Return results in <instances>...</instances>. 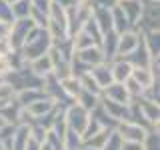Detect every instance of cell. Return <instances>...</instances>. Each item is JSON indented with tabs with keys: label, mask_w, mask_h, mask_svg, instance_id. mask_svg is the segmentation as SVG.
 <instances>
[{
	"label": "cell",
	"mask_w": 160,
	"mask_h": 150,
	"mask_svg": "<svg viewBox=\"0 0 160 150\" xmlns=\"http://www.w3.org/2000/svg\"><path fill=\"white\" fill-rule=\"evenodd\" d=\"M60 86H62V90L66 92V96H70L76 102V98H78V94L82 92V86H80V82H78V78L76 76H68V78H64V80H60Z\"/></svg>",
	"instance_id": "obj_18"
},
{
	"label": "cell",
	"mask_w": 160,
	"mask_h": 150,
	"mask_svg": "<svg viewBox=\"0 0 160 150\" xmlns=\"http://www.w3.org/2000/svg\"><path fill=\"white\" fill-rule=\"evenodd\" d=\"M52 2H54V4H58V6H60V8H64V10H68L70 6H74V4H76L74 0H52Z\"/></svg>",
	"instance_id": "obj_30"
},
{
	"label": "cell",
	"mask_w": 160,
	"mask_h": 150,
	"mask_svg": "<svg viewBox=\"0 0 160 150\" xmlns=\"http://www.w3.org/2000/svg\"><path fill=\"white\" fill-rule=\"evenodd\" d=\"M44 96H46V92H44L42 88H26V90H18V92H14V100H16L22 108H26V106H30V104L42 100Z\"/></svg>",
	"instance_id": "obj_11"
},
{
	"label": "cell",
	"mask_w": 160,
	"mask_h": 150,
	"mask_svg": "<svg viewBox=\"0 0 160 150\" xmlns=\"http://www.w3.org/2000/svg\"><path fill=\"white\" fill-rule=\"evenodd\" d=\"M140 42V32L136 30H126V32L118 34V48H116V56L126 58L128 54H132L136 50Z\"/></svg>",
	"instance_id": "obj_5"
},
{
	"label": "cell",
	"mask_w": 160,
	"mask_h": 150,
	"mask_svg": "<svg viewBox=\"0 0 160 150\" xmlns=\"http://www.w3.org/2000/svg\"><path fill=\"white\" fill-rule=\"evenodd\" d=\"M24 150H40V142H38V140H34L32 136H28V140H26V146H24Z\"/></svg>",
	"instance_id": "obj_28"
},
{
	"label": "cell",
	"mask_w": 160,
	"mask_h": 150,
	"mask_svg": "<svg viewBox=\"0 0 160 150\" xmlns=\"http://www.w3.org/2000/svg\"><path fill=\"white\" fill-rule=\"evenodd\" d=\"M130 78H132L134 82H138L142 90L154 86V84L158 82V76H156V74H154L150 68H132V74H130Z\"/></svg>",
	"instance_id": "obj_12"
},
{
	"label": "cell",
	"mask_w": 160,
	"mask_h": 150,
	"mask_svg": "<svg viewBox=\"0 0 160 150\" xmlns=\"http://www.w3.org/2000/svg\"><path fill=\"white\" fill-rule=\"evenodd\" d=\"M2 2H6V4H14L16 0H2Z\"/></svg>",
	"instance_id": "obj_32"
},
{
	"label": "cell",
	"mask_w": 160,
	"mask_h": 150,
	"mask_svg": "<svg viewBox=\"0 0 160 150\" xmlns=\"http://www.w3.org/2000/svg\"><path fill=\"white\" fill-rule=\"evenodd\" d=\"M72 60H76V62H80L82 66H86L88 70L98 66V64L106 62L102 56V52H100L98 44H94V46H88V48H82V50H74V56Z\"/></svg>",
	"instance_id": "obj_4"
},
{
	"label": "cell",
	"mask_w": 160,
	"mask_h": 150,
	"mask_svg": "<svg viewBox=\"0 0 160 150\" xmlns=\"http://www.w3.org/2000/svg\"><path fill=\"white\" fill-rule=\"evenodd\" d=\"M90 4H92V8H112L116 6V0H90Z\"/></svg>",
	"instance_id": "obj_27"
},
{
	"label": "cell",
	"mask_w": 160,
	"mask_h": 150,
	"mask_svg": "<svg viewBox=\"0 0 160 150\" xmlns=\"http://www.w3.org/2000/svg\"><path fill=\"white\" fill-rule=\"evenodd\" d=\"M4 80L12 86L14 92H18V90H26V88H42L44 86V78L36 76V74H34L28 66L12 70V72H10Z\"/></svg>",
	"instance_id": "obj_1"
},
{
	"label": "cell",
	"mask_w": 160,
	"mask_h": 150,
	"mask_svg": "<svg viewBox=\"0 0 160 150\" xmlns=\"http://www.w3.org/2000/svg\"><path fill=\"white\" fill-rule=\"evenodd\" d=\"M100 106L104 108V112L108 114L112 120L122 122V120H130V104H120V102H112L100 96Z\"/></svg>",
	"instance_id": "obj_6"
},
{
	"label": "cell",
	"mask_w": 160,
	"mask_h": 150,
	"mask_svg": "<svg viewBox=\"0 0 160 150\" xmlns=\"http://www.w3.org/2000/svg\"><path fill=\"white\" fill-rule=\"evenodd\" d=\"M114 132L122 138V142H138V144H142V140H144L148 130L142 128L136 122H132V120H122V122L116 124Z\"/></svg>",
	"instance_id": "obj_3"
},
{
	"label": "cell",
	"mask_w": 160,
	"mask_h": 150,
	"mask_svg": "<svg viewBox=\"0 0 160 150\" xmlns=\"http://www.w3.org/2000/svg\"><path fill=\"white\" fill-rule=\"evenodd\" d=\"M30 8H32V2H30V0H16L14 4H10V10H12L14 20L30 18Z\"/></svg>",
	"instance_id": "obj_20"
},
{
	"label": "cell",
	"mask_w": 160,
	"mask_h": 150,
	"mask_svg": "<svg viewBox=\"0 0 160 150\" xmlns=\"http://www.w3.org/2000/svg\"><path fill=\"white\" fill-rule=\"evenodd\" d=\"M120 146H122V138L118 136L116 132H110V136L106 138V142H104V146L100 148V150H120Z\"/></svg>",
	"instance_id": "obj_25"
},
{
	"label": "cell",
	"mask_w": 160,
	"mask_h": 150,
	"mask_svg": "<svg viewBox=\"0 0 160 150\" xmlns=\"http://www.w3.org/2000/svg\"><path fill=\"white\" fill-rule=\"evenodd\" d=\"M12 98H14V90H12V86H10L6 80H0V108H2L4 104H8Z\"/></svg>",
	"instance_id": "obj_24"
},
{
	"label": "cell",
	"mask_w": 160,
	"mask_h": 150,
	"mask_svg": "<svg viewBox=\"0 0 160 150\" xmlns=\"http://www.w3.org/2000/svg\"><path fill=\"white\" fill-rule=\"evenodd\" d=\"M116 2H122V0H116Z\"/></svg>",
	"instance_id": "obj_34"
},
{
	"label": "cell",
	"mask_w": 160,
	"mask_h": 150,
	"mask_svg": "<svg viewBox=\"0 0 160 150\" xmlns=\"http://www.w3.org/2000/svg\"><path fill=\"white\" fill-rule=\"evenodd\" d=\"M78 78V82H80V86H82V90H86V92H92V94H96V96H100L102 94V88L96 84V80L92 78V74L90 72H84V74H80Z\"/></svg>",
	"instance_id": "obj_21"
},
{
	"label": "cell",
	"mask_w": 160,
	"mask_h": 150,
	"mask_svg": "<svg viewBox=\"0 0 160 150\" xmlns=\"http://www.w3.org/2000/svg\"><path fill=\"white\" fill-rule=\"evenodd\" d=\"M110 16H112V30L116 34H122V32H126V30H132V28H130V24H128V20H126V16H124V12L120 10L118 4L110 8Z\"/></svg>",
	"instance_id": "obj_17"
},
{
	"label": "cell",
	"mask_w": 160,
	"mask_h": 150,
	"mask_svg": "<svg viewBox=\"0 0 160 150\" xmlns=\"http://www.w3.org/2000/svg\"><path fill=\"white\" fill-rule=\"evenodd\" d=\"M12 72V64L8 60V54H0V80H4Z\"/></svg>",
	"instance_id": "obj_26"
},
{
	"label": "cell",
	"mask_w": 160,
	"mask_h": 150,
	"mask_svg": "<svg viewBox=\"0 0 160 150\" xmlns=\"http://www.w3.org/2000/svg\"><path fill=\"white\" fill-rule=\"evenodd\" d=\"M108 64H110V72H112V80L118 82V84L126 82V80L130 78V74H132V68H134L126 58H120V56L110 60Z\"/></svg>",
	"instance_id": "obj_7"
},
{
	"label": "cell",
	"mask_w": 160,
	"mask_h": 150,
	"mask_svg": "<svg viewBox=\"0 0 160 150\" xmlns=\"http://www.w3.org/2000/svg\"><path fill=\"white\" fill-rule=\"evenodd\" d=\"M98 48L100 52H102V56L106 62L116 58V48H118V34L114 32V30H110V32L102 34V38H100L98 42Z\"/></svg>",
	"instance_id": "obj_8"
},
{
	"label": "cell",
	"mask_w": 160,
	"mask_h": 150,
	"mask_svg": "<svg viewBox=\"0 0 160 150\" xmlns=\"http://www.w3.org/2000/svg\"><path fill=\"white\" fill-rule=\"evenodd\" d=\"M64 118H66V126L70 130H74L76 134H82V130H84V126H86V122L90 118V112L84 110L80 104L72 102L70 106L64 108Z\"/></svg>",
	"instance_id": "obj_2"
},
{
	"label": "cell",
	"mask_w": 160,
	"mask_h": 150,
	"mask_svg": "<svg viewBox=\"0 0 160 150\" xmlns=\"http://www.w3.org/2000/svg\"><path fill=\"white\" fill-rule=\"evenodd\" d=\"M76 150H96V148H90V146H86V144H82V146L76 148Z\"/></svg>",
	"instance_id": "obj_31"
},
{
	"label": "cell",
	"mask_w": 160,
	"mask_h": 150,
	"mask_svg": "<svg viewBox=\"0 0 160 150\" xmlns=\"http://www.w3.org/2000/svg\"><path fill=\"white\" fill-rule=\"evenodd\" d=\"M62 146L64 150H76L82 146V138H80V134H76L74 130H66V134L62 136Z\"/></svg>",
	"instance_id": "obj_23"
},
{
	"label": "cell",
	"mask_w": 160,
	"mask_h": 150,
	"mask_svg": "<svg viewBox=\"0 0 160 150\" xmlns=\"http://www.w3.org/2000/svg\"><path fill=\"white\" fill-rule=\"evenodd\" d=\"M100 96L106 98V100H112V102H120V104H130L132 102L130 96H128V92H126V88H124V84H118V82H112L110 86H106Z\"/></svg>",
	"instance_id": "obj_10"
},
{
	"label": "cell",
	"mask_w": 160,
	"mask_h": 150,
	"mask_svg": "<svg viewBox=\"0 0 160 150\" xmlns=\"http://www.w3.org/2000/svg\"><path fill=\"white\" fill-rule=\"evenodd\" d=\"M92 20L96 22L100 32L106 34L112 30V16H110V8H92Z\"/></svg>",
	"instance_id": "obj_15"
},
{
	"label": "cell",
	"mask_w": 160,
	"mask_h": 150,
	"mask_svg": "<svg viewBox=\"0 0 160 150\" xmlns=\"http://www.w3.org/2000/svg\"><path fill=\"white\" fill-rule=\"evenodd\" d=\"M54 108H56V104H54L48 96H44L42 100H38V102H34V104H30V106H26V110L30 112V116H32L34 120L42 118L44 114H48L50 110H54Z\"/></svg>",
	"instance_id": "obj_16"
},
{
	"label": "cell",
	"mask_w": 160,
	"mask_h": 150,
	"mask_svg": "<svg viewBox=\"0 0 160 150\" xmlns=\"http://www.w3.org/2000/svg\"><path fill=\"white\" fill-rule=\"evenodd\" d=\"M76 104H80L84 110H88V112H92L94 108L100 104V96H96V94H92V92H86V90H82V92L78 94V98H76Z\"/></svg>",
	"instance_id": "obj_19"
},
{
	"label": "cell",
	"mask_w": 160,
	"mask_h": 150,
	"mask_svg": "<svg viewBox=\"0 0 160 150\" xmlns=\"http://www.w3.org/2000/svg\"><path fill=\"white\" fill-rule=\"evenodd\" d=\"M118 6L124 12V16H126L130 28L134 30L136 22L140 20V16H142V4H140V0H122V2H118Z\"/></svg>",
	"instance_id": "obj_9"
},
{
	"label": "cell",
	"mask_w": 160,
	"mask_h": 150,
	"mask_svg": "<svg viewBox=\"0 0 160 150\" xmlns=\"http://www.w3.org/2000/svg\"><path fill=\"white\" fill-rule=\"evenodd\" d=\"M90 74H92V78L96 80V84H98L102 90L114 82V80H112V72H110V64H108V62H102V64H98V66L90 68Z\"/></svg>",
	"instance_id": "obj_14"
},
{
	"label": "cell",
	"mask_w": 160,
	"mask_h": 150,
	"mask_svg": "<svg viewBox=\"0 0 160 150\" xmlns=\"http://www.w3.org/2000/svg\"><path fill=\"white\" fill-rule=\"evenodd\" d=\"M142 150H160L158 128H150L146 132V136H144V140H142Z\"/></svg>",
	"instance_id": "obj_22"
},
{
	"label": "cell",
	"mask_w": 160,
	"mask_h": 150,
	"mask_svg": "<svg viewBox=\"0 0 160 150\" xmlns=\"http://www.w3.org/2000/svg\"><path fill=\"white\" fill-rule=\"evenodd\" d=\"M120 150H142V144H138V142H122Z\"/></svg>",
	"instance_id": "obj_29"
},
{
	"label": "cell",
	"mask_w": 160,
	"mask_h": 150,
	"mask_svg": "<svg viewBox=\"0 0 160 150\" xmlns=\"http://www.w3.org/2000/svg\"><path fill=\"white\" fill-rule=\"evenodd\" d=\"M26 66L32 70L36 76L40 78H46L48 74H52V58H50V54L46 52L44 56H38V58H34L32 62H28Z\"/></svg>",
	"instance_id": "obj_13"
},
{
	"label": "cell",
	"mask_w": 160,
	"mask_h": 150,
	"mask_svg": "<svg viewBox=\"0 0 160 150\" xmlns=\"http://www.w3.org/2000/svg\"><path fill=\"white\" fill-rule=\"evenodd\" d=\"M4 124H6V122H4V120H2V116H0V128H2Z\"/></svg>",
	"instance_id": "obj_33"
}]
</instances>
